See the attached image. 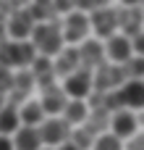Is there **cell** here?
Instances as JSON below:
<instances>
[{
  "mask_svg": "<svg viewBox=\"0 0 144 150\" xmlns=\"http://www.w3.org/2000/svg\"><path fill=\"white\" fill-rule=\"evenodd\" d=\"M131 53L139 55V58H144V32H139V34L131 40Z\"/></svg>",
  "mask_w": 144,
  "mask_h": 150,
  "instance_id": "obj_26",
  "label": "cell"
},
{
  "mask_svg": "<svg viewBox=\"0 0 144 150\" xmlns=\"http://www.w3.org/2000/svg\"><path fill=\"white\" fill-rule=\"evenodd\" d=\"M126 150H144V134H134V137L129 140Z\"/></svg>",
  "mask_w": 144,
  "mask_h": 150,
  "instance_id": "obj_27",
  "label": "cell"
},
{
  "mask_svg": "<svg viewBox=\"0 0 144 150\" xmlns=\"http://www.w3.org/2000/svg\"><path fill=\"white\" fill-rule=\"evenodd\" d=\"M8 42V32H5V24H0V47Z\"/></svg>",
  "mask_w": 144,
  "mask_h": 150,
  "instance_id": "obj_29",
  "label": "cell"
},
{
  "mask_svg": "<svg viewBox=\"0 0 144 150\" xmlns=\"http://www.w3.org/2000/svg\"><path fill=\"white\" fill-rule=\"evenodd\" d=\"M55 150H76V148H73L71 142H66V145H60V148H55Z\"/></svg>",
  "mask_w": 144,
  "mask_h": 150,
  "instance_id": "obj_30",
  "label": "cell"
},
{
  "mask_svg": "<svg viewBox=\"0 0 144 150\" xmlns=\"http://www.w3.org/2000/svg\"><path fill=\"white\" fill-rule=\"evenodd\" d=\"M63 29H71V32H84V34H87V32H89V16L73 8V11L66 16V26H63Z\"/></svg>",
  "mask_w": 144,
  "mask_h": 150,
  "instance_id": "obj_21",
  "label": "cell"
},
{
  "mask_svg": "<svg viewBox=\"0 0 144 150\" xmlns=\"http://www.w3.org/2000/svg\"><path fill=\"white\" fill-rule=\"evenodd\" d=\"M13 90V71L0 66V95H8Z\"/></svg>",
  "mask_w": 144,
  "mask_h": 150,
  "instance_id": "obj_25",
  "label": "cell"
},
{
  "mask_svg": "<svg viewBox=\"0 0 144 150\" xmlns=\"http://www.w3.org/2000/svg\"><path fill=\"white\" fill-rule=\"evenodd\" d=\"M89 29L97 34V40L108 42L113 34H118V16H115V8L110 5H102L100 11H94L89 16Z\"/></svg>",
  "mask_w": 144,
  "mask_h": 150,
  "instance_id": "obj_6",
  "label": "cell"
},
{
  "mask_svg": "<svg viewBox=\"0 0 144 150\" xmlns=\"http://www.w3.org/2000/svg\"><path fill=\"white\" fill-rule=\"evenodd\" d=\"M18 129H21L18 108H13V105L5 103V108L0 111V134H3V137H10V134H16Z\"/></svg>",
  "mask_w": 144,
  "mask_h": 150,
  "instance_id": "obj_19",
  "label": "cell"
},
{
  "mask_svg": "<svg viewBox=\"0 0 144 150\" xmlns=\"http://www.w3.org/2000/svg\"><path fill=\"white\" fill-rule=\"evenodd\" d=\"M39 140H42V145H47V148H60V145H66L68 140H71V127L60 119V116H55V119H45L42 124H39Z\"/></svg>",
  "mask_w": 144,
  "mask_h": 150,
  "instance_id": "obj_5",
  "label": "cell"
},
{
  "mask_svg": "<svg viewBox=\"0 0 144 150\" xmlns=\"http://www.w3.org/2000/svg\"><path fill=\"white\" fill-rule=\"evenodd\" d=\"M52 71H55V76H71L76 71H81V66H79V47H63L55 55V61H52Z\"/></svg>",
  "mask_w": 144,
  "mask_h": 150,
  "instance_id": "obj_12",
  "label": "cell"
},
{
  "mask_svg": "<svg viewBox=\"0 0 144 150\" xmlns=\"http://www.w3.org/2000/svg\"><path fill=\"white\" fill-rule=\"evenodd\" d=\"M63 92H66L68 100H87L92 95V74L89 71H76V74L66 76Z\"/></svg>",
  "mask_w": 144,
  "mask_h": 150,
  "instance_id": "obj_9",
  "label": "cell"
},
{
  "mask_svg": "<svg viewBox=\"0 0 144 150\" xmlns=\"http://www.w3.org/2000/svg\"><path fill=\"white\" fill-rule=\"evenodd\" d=\"M68 142H71L76 150H92L94 137H92L84 127H79V129H71V140H68Z\"/></svg>",
  "mask_w": 144,
  "mask_h": 150,
  "instance_id": "obj_23",
  "label": "cell"
},
{
  "mask_svg": "<svg viewBox=\"0 0 144 150\" xmlns=\"http://www.w3.org/2000/svg\"><path fill=\"white\" fill-rule=\"evenodd\" d=\"M18 121H21V127L39 129V124L45 121V111H42L39 100H26V103L18 108Z\"/></svg>",
  "mask_w": 144,
  "mask_h": 150,
  "instance_id": "obj_15",
  "label": "cell"
},
{
  "mask_svg": "<svg viewBox=\"0 0 144 150\" xmlns=\"http://www.w3.org/2000/svg\"><path fill=\"white\" fill-rule=\"evenodd\" d=\"M118 92L126 111H144V82H126Z\"/></svg>",
  "mask_w": 144,
  "mask_h": 150,
  "instance_id": "obj_14",
  "label": "cell"
},
{
  "mask_svg": "<svg viewBox=\"0 0 144 150\" xmlns=\"http://www.w3.org/2000/svg\"><path fill=\"white\" fill-rule=\"evenodd\" d=\"M0 150H13V142H10V137H3V134H0Z\"/></svg>",
  "mask_w": 144,
  "mask_h": 150,
  "instance_id": "obj_28",
  "label": "cell"
},
{
  "mask_svg": "<svg viewBox=\"0 0 144 150\" xmlns=\"http://www.w3.org/2000/svg\"><path fill=\"white\" fill-rule=\"evenodd\" d=\"M110 129H113V137L131 140L136 134V116L131 111H118V113L110 116Z\"/></svg>",
  "mask_w": 144,
  "mask_h": 150,
  "instance_id": "obj_13",
  "label": "cell"
},
{
  "mask_svg": "<svg viewBox=\"0 0 144 150\" xmlns=\"http://www.w3.org/2000/svg\"><path fill=\"white\" fill-rule=\"evenodd\" d=\"M66 103H68V98H66V92H63L58 84H52V87L42 90L39 105H42V111H45V119L63 116V108H66Z\"/></svg>",
  "mask_w": 144,
  "mask_h": 150,
  "instance_id": "obj_10",
  "label": "cell"
},
{
  "mask_svg": "<svg viewBox=\"0 0 144 150\" xmlns=\"http://www.w3.org/2000/svg\"><path fill=\"white\" fill-rule=\"evenodd\" d=\"M139 124H144V113H139V116H136V127H139Z\"/></svg>",
  "mask_w": 144,
  "mask_h": 150,
  "instance_id": "obj_31",
  "label": "cell"
},
{
  "mask_svg": "<svg viewBox=\"0 0 144 150\" xmlns=\"http://www.w3.org/2000/svg\"><path fill=\"white\" fill-rule=\"evenodd\" d=\"M34 87H37V82H34V76H31V71H29V69L13 71V90H10V92L29 98V95L34 92ZM10 92H8V95H10Z\"/></svg>",
  "mask_w": 144,
  "mask_h": 150,
  "instance_id": "obj_20",
  "label": "cell"
},
{
  "mask_svg": "<svg viewBox=\"0 0 144 150\" xmlns=\"http://www.w3.org/2000/svg\"><path fill=\"white\" fill-rule=\"evenodd\" d=\"M29 42L34 45L37 55H45V58H55V55L63 50V34H60V24H58V21L34 24Z\"/></svg>",
  "mask_w": 144,
  "mask_h": 150,
  "instance_id": "obj_1",
  "label": "cell"
},
{
  "mask_svg": "<svg viewBox=\"0 0 144 150\" xmlns=\"http://www.w3.org/2000/svg\"><path fill=\"white\" fill-rule=\"evenodd\" d=\"M13 150H42V140H39V129H31V127H21L13 137Z\"/></svg>",
  "mask_w": 144,
  "mask_h": 150,
  "instance_id": "obj_16",
  "label": "cell"
},
{
  "mask_svg": "<svg viewBox=\"0 0 144 150\" xmlns=\"http://www.w3.org/2000/svg\"><path fill=\"white\" fill-rule=\"evenodd\" d=\"M92 150H123V145H121V140L113 137V134H100V137H94Z\"/></svg>",
  "mask_w": 144,
  "mask_h": 150,
  "instance_id": "obj_24",
  "label": "cell"
},
{
  "mask_svg": "<svg viewBox=\"0 0 144 150\" xmlns=\"http://www.w3.org/2000/svg\"><path fill=\"white\" fill-rule=\"evenodd\" d=\"M5 108V95H0V111Z\"/></svg>",
  "mask_w": 144,
  "mask_h": 150,
  "instance_id": "obj_32",
  "label": "cell"
},
{
  "mask_svg": "<svg viewBox=\"0 0 144 150\" xmlns=\"http://www.w3.org/2000/svg\"><path fill=\"white\" fill-rule=\"evenodd\" d=\"M42 150H52V148H42Z\"/></svg>",
  "mask_w": 144,
  "mask_h": 150,
  "instance_id": "obj_33",
  "label": "cell"
},
{
  "mask_svg": "<svg viewBox=\"0 0 144 150\" xmlns=\"http://www.w3.org/2000/svg\"><path fill=\"white\" fill-rule=\"evenodd\" d=\"M123 74L129 82H144V58L131 55V61L123 63Z\"/></svg>",
  "mask_w": 144,
  "mask_h": 150,
  "instance_id": "obj_22",
  "label": "cell"
},
{
  "mask_svg": "<svg viewBox=\"0 0 144 150\" xmlns=\"http://www.w3.org/2000/svg\"><path fill=\"white\" fill-rule=\"evenodd\" d=\"M37 58V50L34 45L26 40V42H13L8 40L3 47H0V66L3 69H10V71H21V69H29Z\"/></svg>",
  "mask_w": 144,
  "mask_h": 150,
  "instance_id": "obj_2",
  "label": "cell"
},
{
  "mask_svg": "<svg viewBox=\"0 0 144 150\" xmlns=\"http://www.w3.org/2000/svg\"><path fill=\"white\" fill-rule=\"evenodd\" d=\"M105 55L110 58V63H115V66H123V63H129L131 61V40L129 37H123V34H113L108 42H105Z\"/></svg>",
  "mask_w": 144,
  "mask_h": 150,
  "instance_id": "obj_11",
  "label": "cell"
},
{
  "mask_svg": "<svg viewBox=\"0 0 144 150\" xmlns=\"http://www.w3.org/2000/svg\"><path fill=\"white\" fill-rule=\"evenodd\" d=\"M105 63V47L100 40H84L81 47H79V66L81 71H97L100 66Z\"/></svg>",
  "mask_w": 144,
  "mask_h": 150,
  "instance_id": "obj_8",
  "label": "cell"
},
{
  "mask_svg": "<svg viewBox=\"0 0 144 150\" xmlns=\"http://www.w3.org/2000/svg\"><path fill=\"white\" fill-rule=\"evenodd\" d=\"M126 74H123V66H115V63H102L97 71H92V90L94 92H115L126 84Z\"/></svg>",
  "mask_w": 144,
  "mask_h": 150,
  "instance_id": "obj_4",
  "label": "cell"
},
{
  "mask_svg": "<svg viewBox=\"0 0 144 150\" xmlns=\"http://www.w3.org/2000/svg\"><path fill=\"white\" fill-rule=\"evenodd\" d=\"M87 116H89L87 100H68L66 108H63V116H60V119H63L68 127H84Z\"/></svg>",
  "mask_w": 144,
  "mask_h": 150,
  "instance_id": "obj_17",
  "label": "cell"
},
{
  "mask_svg": "<svg viewBox=\"0 0 144 150\" xmlns=\"http://www.w3.org/2000/svg\"><path fill=\"white\" fill-rule=\"evenodd\" d=\"M115 16H118V34L134 40L144 26V3H123L121 8H115Z\"/></svg>",
  "mask_w": 144,
  "mask_h": 150,
  "instance_id": "obj_3",
  "label": "cell"
},
{
  "mask_svg": "<svg viewBox=\"0 0 144 150\" xmlns=\"http://www.w3.org/2000/svg\"><path fill=\"white\" fill-rule=\"evenodd\" d=\"M31 29H34V21H31L29 11L16 5V8L10 11V16L5 18V32H8V40H13V42H26V40L31 37Z\"/></svg>",
  "mask_w": 144,
  "mask_h": 150,
  "instance_id": "obj_7",
  "label": "cell"
},
{
  "mask_svg": "<svg viewBox=\"0 0 144 150\" xmlns=\"http://www.w3.org/2000/svg\"><path fill=\"white\" fill-rule=\"evenodd\" d=\"M108 127H110V113H108V111H89V116H87V121H84V129H87L92 137L105 134Z\"/></svg>",
  "mask_w": 144,
  "mask_h": 150,
  "instance_id": "obj_18",
  "label": "cell"
}]
</instances>
